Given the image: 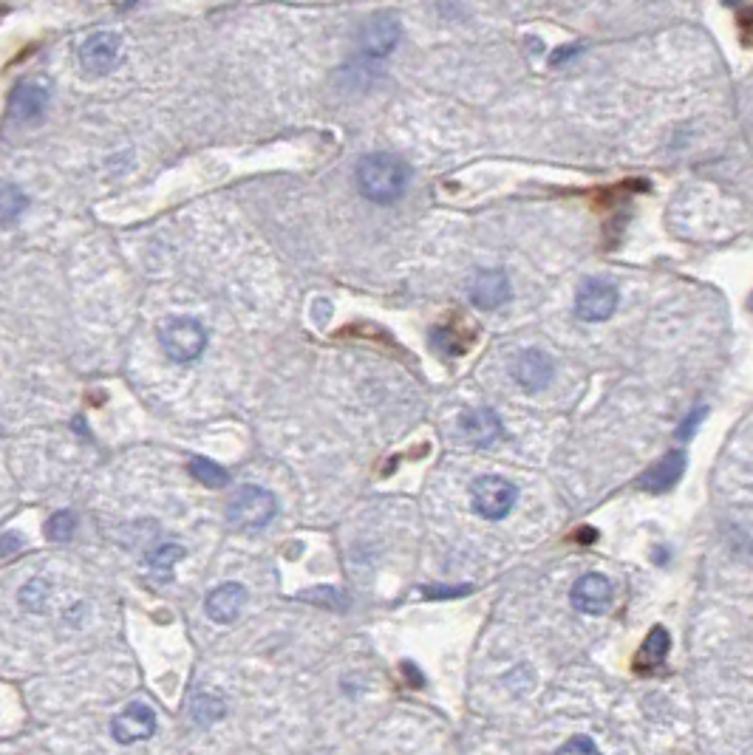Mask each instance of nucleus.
<instances>
[{
  "label": "nucleus",
  "instance_id": "4be33fe9",
  "mask_svg": "<svg viewBox=\"0 0 753 755\" xmlns=\"http://www.w3.org/2000/svg\"><path fill=\"white\" fill-rule=\"evenodd\" d=\"M301 600L318 603V606H329V608H335V611H343V608H346V594L337 589H329V586L301 591Z\"/></svg>",
  "mask_w": 753,
  "mask_h": 755
},
{
  "label": "nucleus",
  "instance_id": "39448f33",
  "mask_svg": "<svg viewBox=\"0 0 753 755\" xmlns=\"http://www.w3.org/2000/svg\"><path fill=\"white\" fill-rule=\"evenodd\" d=\"M125 43L117 32H94L80 46V66L91 77H105L122 63Z\"/></svg>",
  "mask_w": 753,
  "mask_h": 755
},
{
  "label": "nucleus",
  "instance_id": "a211bd4d",
  "mask_svg": "<svg viewBox=\"0 0 753 755\" xmlns=\"http://www.w3.org/2000/svg\"><path fill=\"white\" fill-rule=\"evenodd\" d=\"M190 716H193V722L201 724V727H210V724H216L221 716H224V702L216 699L213 693H199L193 702H190Z\"/></svg>",
  "mask_w": 753,
  "mask_h": 755
},
{
  "label": "nucleus",
  "instance_id": "4468645a",
  "mask_svg": "<svg viewBox=\"0 0 753 755\" xmlns=\"http://www.w3.org/2000/svg\"><path fill=\"white\" fill-rule=\"evenodd\" d=\"M459 430L473 447H487L502 436V419L490 408H473L462 416Z\"/></svg>",
  "mask_w": 753,
  "mask_h": 755
},
{
  "label": "nucleus",
  "instance_id": "f03ea898",
  "mask_svg": "<svg viewBox=\"0 0 753 755\" xmlns=\"http://www.w3.org/2000/svg\"><path fill=\"white\" fill-rule=\"evenodd\" d=\"M159 345L173 362H193L207 345V331L193 317H168L159 326Z\"/></svg>",
  "mask_w": 753,
  "mask_h": 755
},
{
  "label": "nucleus",
  "instance_id": "aec40b11",
  "mask_svg": "<svg viewBox=\"0 0 753 755\" xmlns=\"http://www.w3.org/2000/svg\"><path fill=\"white\" fill-rule=\"evenodd\" d=\"M190 476L201 481V484H207V487H224V484H230V473L216 464V461L210 459H193L190 461Z\"/></svg>",
  "mask_w": 753,
  "mask_h": 755
},
{
  "label": "nucleus",
  "instance_id": "f3484780",
  "mask_svg": "<svg viewBox=\"0 0 753 755\" xmlns=\"http://www.w3.org/2000/svg\"><path fill=\"white\" fill-rule=\"evenodd\" d=\"M185 558V549L176 546V543H162L159 549H153L148 555V566L159 575V580H170V572L179 560Z\"/></svg>",
  "mask_w": 753,
  "mask_h": 755
},
{
  "label": "nucleus",
  "instance_id": "dca6fc26",
  "mask_svg": "<svg viewBox=\"0 0 753 755\" xmlns=\"http://www.w3.org/2000/svg\"><path fill=\"white\" fill-rule=\"evenodd\" d=\"M46 102H49L46 85L23 83L15 88L9 108H12V116H15V119H20V122H32V119H37V116L46 111Z\"/></svg>",
  "mask_w": 753,
  "mask_h": 755
},
{
  "label": "nucleus",
  "instance_id": "b1692460",
  "mask_svg": "<svg viewBox=\"0 0 753 755\" xmlns=\"http://www.w3.org/2000/svg\"><path fill=\"white\" fill-rule=\"evenodd\" d=\"M20 546H23V538L17 532H3L0 535V558H9V555L20 552Z\"/></svg>",
  "mask_w": 753,
  "mask_h": 755
},
{
  "label": "nucleus",
  "instance_id": "6e6552de",
  "mask_svg": "<svg viewBox=\"0 0 753 755\" xmlns=\"http://www.w3.org/2000/svg\"><path fill=\"white\" fill-rule=\"evenodd\" d=\"M400 20L394 15H374L369 17L366 23H363V29H360V49L366 57H374V60H380V57H388L391 51L397 49V43H400Z\"/></svg>",
  "mask_w": 753,
  "mask_h": 755
},
{
  "label": "nucleus",
  "instance_id": "9b49d317",
  "mask_svg": "<svg viewBox=\"0 0 753 755\" xmlns=\"http://www.w3.org/2000/svg\"><path fill=\"white\" fill-rule=\"evenodd\" d=\"M513 379L519 382L527 394H536L541 388H547V382L553 379V360L544 351L530 348L513 365Z\"/></svg>",
  "mask_w": 753,
  "mask_h": 755
},
{
  "label": "nucleus",
  "instance_id": "f257e3e1",
  "mask_svg": "<svg viewBox=\"0 0 753 755\" xmlns=\"http://www.w3.org/2000/svg\"><path fill=\"white\" fill-rule=\"evenodd\" d=\"M408 165L391 153H369L357 165V187L374 204H394L408 187Z\"/></svg>",
  "mask_w": 753,
  "mask_h": 755
},
{
  "label": "nucleus",
  "instance_id": "c85d7f7f",
  "mask_svg": "<svg viewBox=\"0 0 753 755\" xmlns=\"http://www.w3.org/2000/svg\"><path fill=\"white\" fill-rule=\"evenodd\" d=\"M751 309H753V295H751Z\"/></svg>",
  "mask_w": 753,
  "mask_h": 755
},
{
  "label": "nucleus",
  "instance_id": "20e7f679",
  "mask_svg": "<svg viewBox=\"0 0 753 755\" xmlns=\"http://www.w3.org/2000/svg\"><path fill=\"white\" fill-rule=\"evenodd\" d=\"M516 501H519L516 484H510V481L502 476L476 478L473 487H470L473 512L487 518V521H502V518H507L510 509L516 507Z\"/></svg>",
  "mask_w": 753,
  "mask_h": 755
},
{
  "label": "nucleus",
  "instance_id": "1a4fd4ad",
  "mask_svg": "<svg viewBox=\"0 0 753 755\" xmlns=\"http://www.w3.org/2000/svg\"><path fill=\"white\" fill-rule=\"evenodd\" d=\"M612 597H615V591H612V583L606 580L603 575H584L575 580V586L569 591V600H572V606L578 608L581 614H589V617H595V614H603L606 608L612 606Z\"/></svg>",
  "mask_w": 753,
  "mask_h": 755
},
{
  "label": "nucleus",
  "instance_id": "cd10ccee",
  "mask_svg": "<svg viewBox=\"0 0 753 755\" xmlns=\"http://www.w3.org/2000/svg\"><path fill=\"white\" fill-rule=\"evenodd\" d=\"M722 3H728V6H737V3H742V0H722Z\"/></svg>",
  "mask_w": 753,
  "mask_h": 755
},
{
  "label": "nucleus",
  "instance_id": "f8f14e48",
  "mask_svg": "<svg viewBox=\"0 0 753 755\" xmlns=\"http://www.w3.org/2000/svg\"><path fill=\"white\" fill-rule=\"evenodd\" d=\"M247 603V589L241 583H221L207 594L204 611L213 623H233Z\"/></svg>",
  "mask_w": 753,
  "mask_h": 755
},
{
  "label": "nucleus",
  "instance_id": "9d476101",
  "mask_svg": "<svg viewBox=\"0 0 753 755\" xmlns=\"http://www.w3.org/2000/svg\"><path fill=\"white\" fill-rule=\"evenodd\" d=\"M470 303L476 309H485V312H493L499 309L504 300L510 297V280L504 275L502 269H487V272H479L473 283H470Z\"/></svg>",
  "mask_w": 753,
  "mask_h": 755
},
{
  "label": "nucleus",
  "instance_id": "393cba45",
  "mask_svg": "<svg viewBox=\"0 0 753 755\" xmlns=\"http://www.w3.org/2000/svg\"><path fill=\"white\" fill-rule=\"evenodd\" d=\"M561 753H598V747H595V741L584 739V736H578V739H569L564 747H561Z\"/></svg>",
  "mask_w": 753,
  "mask_h": 755
},
{
  "label": "nucleus",
  "instance_id": "2eb2a0df",
  "mask_svg": "<svg viewBox=\"0 0 753 755\" xmlns=\"http://www.w3.org/2000/svg\"><path fill=\"white\" fill-rule=\"evenodd\" d=\"M669 648H671L669 631H666L663 625H654L652 631L646 634L643 645H640V651H637V657H635L637 673L657 671V668L666 662V657H669Z\"/></svg>",
  "mask_w": 753,
  "mask_h": 755
},
{
  "label": "nucleus",
  "instance_id": "bb28decb",
  "mask_svg": "<svg viewBox=\"0 0 753 755\" xmlns=\"http://www.w3.org/2000/svg\"><path fill=\"white\" fill-rule=\"evenodd\" d=\"M578 51H581V46H564V49H558V51H553V54H550V63H553V66H561L564 60L575 57Z\"/></svg>",
  "mask_w": 753,
  "mask_h": 755
},
{
  "label": "nucleus",
  "instance_id": "6ab92c4d",
  "mask_svg": "<svg viewBox=\"0 0 753 755\" xmlns=\"http://www.w3.org/2000/svg\"><path fill=\"white\" fill-rule=\"evenodd\" d=\"M29 198L23 196L17 190L15 184H0V224H12L15 218H20V213L26 210Z\"/></svg>",
  "mask_w": 753,
  "mask_h": 755
},
{
  "label": "nucleus",
  "instance_id": "5701e85b",
  "mask_svg": "<svg viewBox=\"0 0 753 755\" xmlns=\"http://www.w3.org/2000/svg\"><path fill=\"white\" fill-rule=\"evenodd\" d=\"M49 583H43L40 577L32 580L26 589L20 591V603L29 608V611H46V600H49Z\"/></svg>",
  "mask_w": 753,
  "mask_h": 755
},
{
  "label": "nucleus",
  "instance_id": "423d86ee",
  "mask_svg": "<svg viewBox=\"0 0 753 755\" xmlns=\"http://www.w3.org/2000/svg\"><path fill=\"white\" fill-rule=\"evenodd\" d=\"M620 292L612 280H586L575 295V314L584 323H603L618 312Z\"/></svg>",
  "mask_w": 753,
  "mask_h": 755
},
{
  "label": "nucleus",
  "instance_id": "412c9836",
  "mask_svg": "<svg viewBox=\"0 0 753 755\" xmlns=\"http://www.w3.org/2000/svg\"><path fill=\"white\" fill-rule=\"evenodd\" d=\"M74 529H77V515H74L71 509H63V512H54L49 518V524H46V538L54 543H63L74 535Z\"/></svg>",
  "mask_w": 753,
  "mask_h": 755
},
{
  "label": "nucleus",
  "instance_id": "a878e982",
  "mask_svg": "<svg viewBox=\"0 0 753 755\" xmlns=\"http://www.w3.org/2000/svg\"><path fill=\"white\" fill-rule=\"evenodd\" d=\"M703 416H705V408H697V411L691 413V416H688V422H683V427H680V439H688V436L697 430V425L703 422Z\"/></svg>",
  "mask_w": 753,
  "mask_h": 755
},
{
  "label": "nucleus",
  "instance_id": "0eeeda50",
  "mask_svg": "<svg viewBox=\"0 0 753 755\" xmlns=\"http://www.w3.org/2000/svg\"><path fill=\"white\" fill-rule=\"evenodd\" d=\"M111 733H114V739L119 744L151 739L156 733V713L145 702H131L111 719Z\"/></svg>",
  "mask_w": 753,
  "mask_h": 755
},
{
  "label": "nucleus",
  "instance_id": "7ed1b4c3",
  "mask_svg": "<svg viewBox=\"0 0 753 755\" xmlns=\"http://www.w3.org/2000/svg\"><path fill=\"white\" fill-rule=\"evenodd\" d=\"M275 512H278L275 495L269 493V490H264V487L247 484V487H241V490L230 498V504H227V521H230L235 529H264V526L275 518Z\"/></svg>",
  "mask_w": 753,
  "mask_h": 755
},
{
  "label": "nucleus",
  "instance_id": "ddd939ff",
  "mask_svg": "<svg viewBox=\"0 0 753 755\" xmlns=\"http://www.w3.org/2000/svg\"><path fill=\"white\" fill-rule=\"evenodd\" d=\"M683 473H686V453L674 450L669 456H663L657 464H652L643 476L637 478V484L643 490H649V493H663V490L674 487L683 478Z\"/></svg>",
  "mask_w": 753,
  "mask_h": 755
}]
</instances>
